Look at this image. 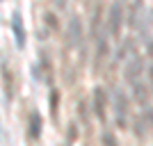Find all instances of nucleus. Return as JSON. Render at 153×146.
Returning a JSON list of instances; mask_svg holds the SVG:
<instances>
[{"mask_svg": "<svg viewBox=\"0 0 153 146\" xmlns=\"http://www.w3.org/2000/svg\"><path fill=\"white\" fill-rule=\"evenodd\" d=\"M0 71H2V89H5V98H7V101H12V98H14V73H12V69H9L7 64H2Z\"/></svg>", "mask_w": 153, "mask_h": 146, "instance_id": "7ed1b4c3", "label": "nucleus"}, {"mask_svg": "<svg viewBox=\"0 0 153 146\" xmlns=\"http://www.w3.org/2000/svg\"><path fill=\"white\" fill-rule=\"evenodd\" d=\"M133 87H135V98L144 105V103H146V91H144V87H142L140 82H133Z\"/></svg>", "mask_w": 153, "mask_h": 146, "instance_id": "1a4fd4ad", "label": "nucleus"}, {"mask_svg": "<svg viewBox=\"0 0 153 146\" xmlns=\"http://www.w3.org/2000/svg\"><path fill=\"white\" fill-rule=\"evenodd\" d=\"M101 139H103V144H105V146H119V144H117V139H114V135H112V133H108V130L103 133V137H101Z\"/></svg>", "mask_w": 153, "mask_h": 146, "instance_id": "9d476101", "label": "nucleus"}, {"mask_svg": "<svg viewBox=\"0 0 153 146\" xmlns=\"http://www.w3.org/2000/svg\"><path fill=\"white\" fill-rule=\"evenodd\" d=\"M51 105H53V116H55V110H57V94L53 91V101H51Z\"/></svg>", "mask_w": 153, "mask_h": 146, "instance_id": "9b49d317", "label": "nucleus"}, {"mask_svg": "<svg viewBox=\"0 0 153 146\" xmlns=\"http://www.w3.org/2000/svg\"><path fill=\"white\" fill-rule=\"evenodd\" d=\"M140 71H142V62L137 57L130 59V64H128V69H126V78L130 80V82H135V76L140 78Z\"/></svg>", "mask_w": 153, "mask_h": 146, "instance_id": "6e6552de", "label": "nucleus"}, {"mask_svg": "<svg viewBox=\"0 0 153 146\" xmlns=\"http://www.w3.org/2000/svg\"><path fill=\"white\" fill-rule=\"evenodd\" d=\"M41 135V116L39 112H32L30 114V139H37Z\"/></svg>", "mask_w": 153, "mask_h": 146, "instance_id": "0eeeda50", "label": "nucleus"}, {"mask_svg": "<svg viewBox=\"0 0 153 146\" xmlns=\"http://www.w3.org/2000/svg\"><path fill=\"white\" fill-rule=\"evenodd\" d=\"M12 27H14V34H16V46L23 48L25 46V32H23V23H21V14H14Z\"/></svg>", "mask_w": 153, "mask_h": 146, "instance_id": "39448f33", "label": "nucleus"}, {"mask_svg": "<svg viewBox=\"0 0 153 146\" xmlns=\"http://www.w3.org/2000/svg\"><path fill=\"white\" fill-rule=\"evenodd\" d=\"M121 25H123V9L119 5H112L110 7V32H112L114 37H119Z\"/></svg>", "mask_w": 153, "mask_h": 146, "instance_id": "f03ea898", "label": "nucleus"}, {"mask_svg": "<svg viewBox=\"0 0 153 146\" xmlns=\"http://www.w3.org/2000/svg\"><path fill=\"white\" fill-rule=\"evenodd\" d=\"M149 73H151V84H153V66H151V71H149Z\"/></svg>", "mask_w": 153, "mask_h": 146, "instance_id": "ddd939ff", "label": "nucleus"}, {"mask_svg": "<svg viewBox=\"0 0 153 146\" xmlns=\"http://www.w3.org/2000/svg\"><path fill=\"white\" fill-rule=\"evenodd\" d=\"M80 37H82V32H80V21L71 19V23H69V44L76 46L78 41H80Z\"/></svg>", "mask_w": 153, "mask_h": 146, "instance_id": "423d86ee", "label": "nucleus"}, {"mask_svg": "<svg viewBox=\"0 0 153 146\" xmlns=\"http://www.w3.org/2000/svg\"><path fill=\"white\" fill-rule=\"evenodd\" d=\"M94 114L101 119V123H105V119H108V96H105V89L101 87L94 89Z\"/></svg>", "mask_w": 153, "mask_h": 146, "instance_id": "f257e3e1", "label": "nucleus"}, {"mask_svg": "<svg viewBox=\"0 0 153 146\" xmlns=\"http://www.w3.org/2000/svg\"><path fill=\"white\" fill-rule=\"evenodd\" d=\"M149 53H151V57H153V41L149 44Z\"/></svg>", "mask_w": 153, "mask_h": 146, "instance_id": "f8f14e48", "label": "nucleus"}, {"mask_svg": "<svg viewBox=\"0 0 153 146\" xmlns=\"http://www.w3.org/2000/svg\"><path fill=\"white\" fill-rule=\"evenodd\" d=\"M114 103H117V123L123 126V123H126V116H128V98H126V94H123V91H117Z\"/></svg>", "mask_w": 153, "mask_h": 146, "instance_id": "20e7f679", "label": "nucleus"}]
</instances>
